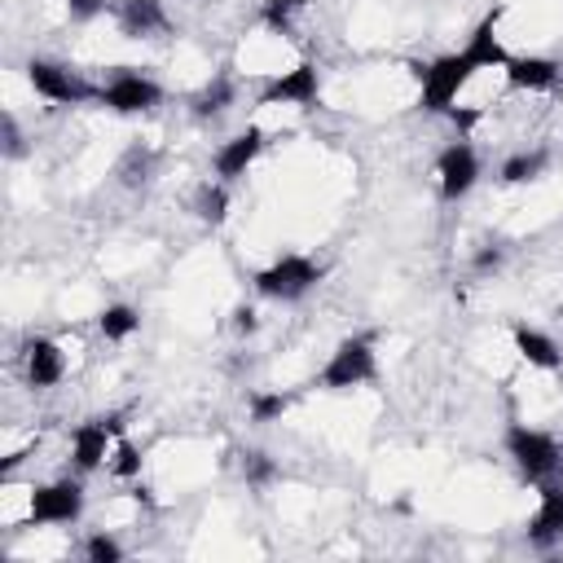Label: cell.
<instances>
[{"instance_id":"1","label":"cell","mask_w":563,"mask_h":563,"mask_svg":"<svg viewBox=\"0 0 563 563\" xmlns=\"http://www.w3.org/2000/svg\"><path fill=\"white\" fill-rule=\"evenodd\" d=\"M475 75H484V70L466 57V48H457V53H440V57L413 66V79H418V106H422L427 114H444V119H449V110L462 106V92L475 84Z\"/></svg>"},{"instance_id":"2","label":"cell","mask_w":563,"mask_h":563,"mask_svg":"<svg viewBox=\"0 0 563 563\" xmlns=\"http://www.w3.org/2000/svg\"><path fill=\"white\" fill-rule=\"evenodd\" d=\"M501 449H506L510 466L519 471V479H528V484L563 479V440L554 431H541V427H528V422H510L501 431Z\"/></svg>"},{"instance_id":"3","label":"cell","mask_w":563,"mask_h":563,"mask_svg":"<svg viewBox=\"0 0 563 563\" xmlns=\"http://www.w3.org/2000/svg\"><path fill=\"white\" fill-rule=\"evenodd\" d=\"M378 334L374 330H356L347 339H339L325 356V365L317 369V387L321 391H356L369 387L378 378V352H374Z\"/></svg>"},{"instance_id":"4","label":"cell","mask_w":563,"mask_h":563,"mask_svg":"<svg viewBox=\"0 0 563 563\" xmlns=\"http://www.w3.org/2000/svg\"><path fill=\"white\" fill-rule=\"evenodd\" d=\"M321 277H325V264H321V260H312V255H303V251H286V255H277L273 264H264V268L251 277V286H255L260 299L299 303V299H308V295L321 286Z\"/></svg>"},{"instance_id":"5","label":"cell","mask_w":563,"mask_h":563,"mask_svg":"<svg viewBox=\"0 0 563 563\" xmlns=\"http://www.w3.org/2000/svg\"><path fill=\"white\" fill-rule=\"evenodd\" d=\"M84 506H88L84 475H57V479L31 484L26 528H70L84 519Z\"/></svg>"},{"instance_id":"6","label":"cell","mask_w":563,"mask_h":563,"mask_svg":"<svg viewBox=\"0 0 563 563\" xmlns=\"http://www.w3.org/2000/svg\"><path fill=\"white\" fill-rule=\"evenodd\" d=\"M26 84H31V92H35L40 101H48V106H88V101H97V92H101V84L84 79L75 66H66V62H57V57H31V62H26Z\"/></svg>"},{"instance_id":"7","label":"cell","mask_w":563,"mask_h":563,"mask_svg":"<svg viewBox=\"0 0 563 563\" xmlns=\"http://www.w3.org/2000/svg\"><path fill=\"white\" fill-rule=\"evenodd\" d=\"M163 84L154 79V75H145V70H136V66H114V75L101 84V92H97V106L101 110H110V114H150V110H158L163 106Z\"/></svg>"},{"instance_id":"8","label":"cell","mask_w":563,"mask_h":563,"mask_svg":"<svg viewBox=\"0 0 563 563\" xmlns=\"http://www.w3.org/2000/svg\"><path fill=\"white\" fill-rule=\"evenodd\" d=\"M123 427H128V413L123 409H110V413H97V418H88V422H79L75 431H70V471L75 475H92V471H101L106 462H110V449H114V440L123 435Z\"/></svg>"},{"instance_id":"9","label":"cell","mask_w":563,"mask_h":563,"mask_svg":"<svg viewBox=\"0 0 563 563\" xmlns=\"http://www.w3.org/2000/svg\"><path fill=\"white\" fill-rule=\"evenodd\" d=\"M317 101H321V70H317L312 57L290 62L286 70L264 79V88H260L264 110H312Z\"/></svg>"},{"instance_id":"10","label":"cell","mask_w":563,"mask_h":563,"mask_svg":"<svg viewBox=\"0 0 563 563\" xmlns=\"http://www.w3.org/2000/svg\"><path fill=\"white\" fill-rule=\"evenodd\" d=\"M484 176V163H479V150L471 141H449L440 154H435V194L440 202H462Z\"/></svg>"},{"instance_id":"11","label":"cell","mask_w":563,"mask_h":563,"mask_svg":"<svg viewBox=\"0 0 563 563\" xmlns=\"http://www.w3.org/2000/svg\"><path fill=\"white\" fill-rule=\"evenodd\" d=\"M264 145H268V132H264L260 123H251V128L233 132L229 141H220V145H216V154H211V176H216V180H224V185H238V180L255 167V158L264 154Z\"/></svg>"},{"instance_id":"12","label":"cell","mask_w":563,"mask_h":563,"mask_svg":"<svg viewBox=\"0 0 563 563\" xmlns=\"http://www.w3.org/2000/svg\"><path fill=\"white\" fill-rule=\"evenodd\" d=\"M18 361H22L26 387H35V391H53V387L66 378V352H62V343L48 339V334H31V339L22 343V352H18Z\"/></svg>"},{"instance_id":"13","label":"cell","mask_w":563,"mask_h":563,"mask_svg":"<svg viewBox=\"0 0 563 563\" xmlns=\"http://www.w3.org/2000/svg\"><path fill=\"white\" fill-rule=\"evenodd\" d=\"M523 537L532 550H554L563 545V479L537 484V510L523 523Z\"/></svg>"},{"instance_id":"14","label":"cell","mask_w":563,"mask_h":563,"mask_svg":"<svg viewBox=\"0 0 563 563\" xmlns=\"http://www.w3.org/2000/svg\"><path fill=\"white\" fill-rule=\"evenodd\" d=\"M501 79L515 92H550L563 79V62L550 53H510V62L501 66Z\"/></svg>"},{"instance_id":"15","label":"cell","mask_w":563,"mask_h":563,"mask_svg":"<svg viewBox=\"0 0 563 563\" xmlns=\"http://www.w3.org/2000/svg\"><path fill=\"white\" fill-rule=\"evenodd\" d=\"M501 13H506L501 4H497V9H488V13L471 26V35H466V44H462V48H466V57H471L479 70H501V66L510 62V48L501 44V31H497Z\"/></svg>"},{"instance_id":"16","label":"cell","mask_w":563,"mask_h":563,"mask_svg":"<svg viewBox=\"0 0 563 563\" xmlns=\"http://www.w3.org/2000/svg\"><path fill=\"white\" fill-rule=\"evenodd\" d=\"M510 343H515V352H519L532 369H545V374L563 369V347H559V339H554V334H545L541 325L515 321V325H510Z\"/></svg>"},{"instance_id":"17","label":"cell","mask_w":563,"mask_h":563,"mask_svg":"<svg viewBox=\"0 0 563 563\" xmlns=\"http://www.w3.org/2000/svg\"><path fill=\"white\" fill-rule=\"evenodd\" d=\"M114 22H119V31L128 40H154V35H163L172 26L163 0H119L114 4Z\"/></svg>"},{"instance_id":"18","label":"cell","mask_w":563,"mask_h":563,"mask_svg":"<svg viewBox=\"0 0 563 563\" xmlns=\"http://www.w3.org/2000/svg\"><path fill=\"white\" fill-rule=\"evenodd\" d=\"M233 101H238V84H233V75L216 70V75L189 97V114H194V119H220Z\"/></svg>"},{"instance_id":"19","label":"cell","mask_w":563,"mask_h":563,"mask_svg":"<svg viewBox=\"0 0 563 563\" xmlns=\"http://www.w3.org/2000/svg\"><path fill=\"white\" fill-rule=\"evenodd\" d=\"M545 167H550V150L545 145H532V150H519V154H510L501 167H497V180L501 185H532V180H541L545 176Z\"/></svg>"},{"instance_id":"20","label":"cell","mask_w":563,"mask_h":563,"mask_svg":"<svg viewBox=\"0 0 563 563\" xmlns=\"http://www.w3.org/2000/svg\"><path fill=\"white\" fill-rule=\"evenodd\" d=\"M312 9V0H264L260 4V26L268 35H282V40H295L299 35V18Z\"/></svg>"},{"instance_id":"21","label":"cell","mask_w":563,"mask_h":563,"mask_svg":"<svg viewBox=\"0 0 563 563\" xmlns=\"http://www.w3.org/2000/svg\"><path fill=\"white\" fill-rule=\"evenodd\" d=\"M154 163L158 158H154L150 145H128L123 158H119V167H114V176H119L123 189H145L154 180Z\"/></svg>"},{"instance_id":"22","label":"cell","mask_w":563,"mask_h":563,"mask_svg":"<svg viewBox=\"0 0 563 563\" xmlns=\"http://www.w3.org/2000/svg\"><path fill=\"white\" fill-rule=\"evenodd\" d=\"M141 330V312L132 308V303H106L101 312H97V334L106 339V343H123V339H132Z\"/></svg>"},{"instance_id":"23","label":"cell","mask_w":563,"mask_h":563,"mask_svg":"<svg viewBox=\"0 0 563 563\" xmlns=\"http://www.w3.org/2000/svg\"><path fill=\"white\" fill-rule=\"evenodd\" d=\"M194 211H198V220L202 224H211V229H220L224 220H229V185L224 180H202L198 185V194H194Z\"/></svg>"},{"instance_id":"24","label":"cell","mask_w":563,"mask_h":563,"mask_svg":"<svg viewBox=\"0 0 563 563\" xmlns=\"http://www.w3.org/2000/svg\"><path fill=\"white\" fill-rule=\"evenodd\" d=\"M106 471L114 475V479H123V484H132V479H141V471H145V453L128 440V435H119L114 440V449H110V462H106Z\"/></svg>"},{"instance_id":"25","label":"cell","mask_w":563,"mask_h":563,"mask_svg":"<svg viewBox=\"0 0 563 563\" xmlns=\"http://www.w3.org/2000/svg\"><path fill=\"white\" fill-rule=\"evenodd\" d=\"M79 554H84L88 563H119V559L128 554V545L114 537V528H92V532L84 537Z\"/></svg>"},{"instance_id":"26","label":"cell","mask_w":563,"mask_h":563,"mask_svg":"<svg viewBox=\"0 0 563 563\" xmlns=\"http://www.w3.org/2000/svg\"><path fill=\"white\" fill-rule=\"evenodd\" d=\"M238 475H242V484L264 488V484L277 479V462H273L264 449H242V453H238Z\"/></svg>"},{"instance_id":"27","label":"cell","mask_w":563,"mask_h":563,"mask_svg":"<svg viewBox=\"0 0 563 563\" xmlns=\"http://www.w3.org/2000/svg\"><path fill=\"white\" fill-rule=\"evenodd\" d=\"M290 405H295L290 391H251V396H246V413H251V422H277Z\"/></svg>"},{"instance_id":"28","label":"cell","mask_w":563,"mask_h":563,"mask_svg":"<svg viewBox=\"0 0 563 563\" xmlns=\"http://www.w3.org/2000/svg\"><path fill=\"white\" fill-rule=\"evenodd\" d=\"M4 158H22L26 154V136H22V128H18V119H13V110H4Z\"/></svg>"},{"instance_id":"29","label":"cell","mask_w":563,"mask_h":563,"mask_svg":"<svg viewBox=\"0 0 563 563\" xmlns=\"http://www.w3.org/2000/svg\"><path fill=\"white\" fill-rule=\"evenodd\" d=\"M229 325H233V334H255L260 330V312H255V303H238L233 312H229Z\"/></svg>"},{"instance_id":"30","label":"cell","mask_w":563,"mask_h":563,"mask_svg":"<svg viewBox=\"0 0 563 563\" xmlns=\"http://www.w3.org/2000/svg\"><path fill=\"white\" fill-rule=\"evenodd\" d=\"M62 4H66L70 22H92V18H101L110 9V0H62Z\"/></svg>"},{"instance_id":"31","label":"cell","mask_w":563,"mask_h":563,"mask_svg":"<svg viewBox=\"0 0 563 563\" xmlns=\"http://www.w3.org/2000/svg\"><path fill=\"white\" fill-rule=\"evenodd\" d=\"M501 260H506V246L488 242V246H479V251H475L471 268H475V273H497V268H501Z\"/></svg>"}]
</instances>
